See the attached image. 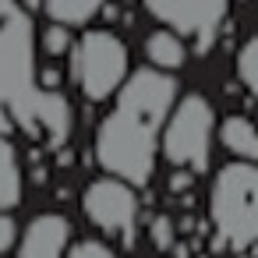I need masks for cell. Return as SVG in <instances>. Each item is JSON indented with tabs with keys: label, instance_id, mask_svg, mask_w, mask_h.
Instances as JSON below:
<instances>
[{
	"label": "cell",
	"instance_id": "6da1fadb",
	"mask_svg": "<svg viewBox=\"0 0 258 258\" xmlns=\"http://www.w3.org/2000/svg\"><path fill=\"white\" fill-rule=\"evenodd\" d=\"M177 103V78L156 68H138L117 89L110 113L96 127V163L127 184H149L159 159L163 124Z\"/></svg>",
	"mask_w": 258,
	"mask_h": 258
},
{
	"label": "cell",
	"instance_id": "7a4b0ae2",
	"mask_svg": "<svg viewBox=\"0 0 258 258\" xmlns=\"http://www.w3.org/2000/svg\"><path fill=\"white\" fill-rule=\"evenodd\" d=\"M209 219L223 244L247 251L258 244V163L233 159L212 173Z\"/></svg>",
	"mask_w": 258,
	"mask_h": 258
},
{
	"label": "cell",
	"instance_id": "3957f363",
	"mask_svg": "<svg viewBox=\"0 0 258 258\" xmlns=\"http://www.w3.org/2000/svg\"><path fill=\"white\" fill-rule=\"evenodd\" d=\"M71 82L89 103H106L131 75V50L113 29H85L71 43Z\"/></svg>",
	"mask_w": 258,
	"mask_h": 258
},
{
	"label": "cell",
	"instance_id": "277c9868",
	"mask_svg": "<svg viewBox=\"0 0 258 258\" xmlns=\"http://www.w3.org/2000/svg\"><path fill=\"white\" fill-rule=\"evenodd\" d=\"M216 106L209 96L202 92H184L177 96L166 124H163V138H159V152L170 166L187 170V173H205L209 159H212V145H216Z\"/></svg>",
	"mask_w": 258,
	"mask_h": 258
},
{
	"label": "cell",
	"instance_id": "5b68a950",
	"mask_svg": "<svg viewBox=\"0 0 258 258\" xmlns=\"http://www.w3.org/2000/svg\"><path fill=\"white\" fill-rule=\"evenodd\" d=\"M36 32L25 15L0 22V106H11L18 120L29 117V106L39 92L36 82Z\"/></svg>",
	"mask_w": 258,
	"mask_h": 258
},
{
	"label": "cell",
	"instance_id": "8992f818",
	"mask_svg": "<svg viewBox=\"0 0 258 258\" xmlns=\"http://www.w3.org/2000/svg\"><path fill=\"white\" fill-rule=\"evenodd\" d=\"M82 212L89 216L92 226H99L106 237H120V240H135V226H138V191L135 184L120 180V177H96L85 184L82 191Z\"/></svg>",
	"mask_w": 258,
	"mask_h": 258
},
{
	"label": "cell",
	"instance_id": "52a82bcc",
	"mask_svg": "<svg viewBox=\"0 0 258 258\" xmlns=\"http://www.w3.org/2000/svg\"><path fill=\"white\" fill-rule=\"evenodd\" d=\"M142 4L163 29L198 43H209L230 11V0H142Z\"/></svg>",
	"mask_w": 258,
	"mask_h": 258
},
{
	"label": "cell",
	"instance_id": "ba28073f",
	"mask_svg": "<svg viewBox=\"0 0 258 258\" xmlns=\"http://www.w3.org/2000/svg\"><path fill=\"white\" fill-rule=\"evenodd\" d=\"M71 244V223L60 212H39L18 237L15 258H64Z\"/></svg>",
	"mask_w": 258,
	"mask_h": 258
},
{
	"label": "cell",
	"instance_id": "9c48e42d",
	"mask_svg": "<svg viewBox=\"0 0 258 258\" xmlns=\"http://www.w3.org/2000/svg\"><path fill=\"white\" fill-rule=\"evenodd\" d=\"M25 195V180H22V163H18V149L8 138V113L0 106V209H15Z\"/></svg>",
	"mask_w": 258,
	"mask_h": 258
},
{
	"label": "cell",
	"instance_id": "30bf717a",
	"mask_svg": "<svg viewBox=\"0 0 258 258\" xmlns=\"http://www.w3.org/2000/svg\"><path fill=\"white\" fill-rule=\"evenodd\" d=\"M216 142L233 156V159H247L258 163V124L244 113H230L226 120H219L216 127Z\"/></svg>",
	"mask_w": 258,
	"mask_h": 258
},
{
	"label": "cell",
	"instance_id": "8fae6325",
	"mask_svg": "<svg viewBox=\"0 0 258 258\" xmlns=\"http://www.w3.org/2000/svg\"><path fill=\"white\" fill-rule=\"evenodd\" d=\"M145 57H149V68L173 75L187 64V43H184V36L170 32V29H156L145 36Z\"/></svg>",
	"mask_w": 258,
	"mask_h": 258
},
{
	"label": "cell",
	"instance_id": "7c38bea8",
	"mask_svg": "<svg viewBox=\"0 0 258 258\" xmlns=\"http://www.w3.org/2000/svg\"><path fill=\"white\" fill-rule=\"evenodd\" d=\"M43 15L64 29H78V25H89L103 8L106 0H43Z\"/></svg>",
	"mask_w": 258,
	"mask_h": 258
},
{
	"label": "cell",
	"instance_id": "4fadbf2b",
	"mask_svg": "<svg viewBox=\"0 0 258 258\" xmlns=\"http://www.w3.org/2000/svg\"><path fill=\"white\" fill-rule=\"evenodd\" d=\"M233 68H237L240 85H244V89L251 92V99L258 103V36H251V39H244V43H240Z\"/></svg>",
	"mask_w": 258,
	"mask_h": 258
},
{
	"label": "cell",
	"instance_id": "5bb4252c",
	"mask_svg": "<svg viewBox=\"0 0 258 258\" xmlns=\"http://www.w3.org/2000/svg\"><path fill=\"white\" fill-rule=\"evenodd\" d=\"M71 29H64V25H57V22H50L46 29H43V36H39V50L46 53V57H64V53H71Z\"/></svg>",
	"mask_w": 258,
	"mask_h": 258
},
{
	"label": "cell",
	"instance_id": "9a60e30c",
	"mask_svg": "<svg viewBox=\"0 0 258 258\" xmlns=\"http://www.w3.org/2000/svg\"><path fill=\"white\" fill-rule=\"evenodd\" d=\"M64 258H120L106 240H96V237H85V240H75L68 244Z\"/></svg>",
	"mask_w": 258,
	"mask_h": 258
},
{
	"label": "cell",
	"instance_id": "2e32d148",
	"mask_svg": "<svg viewBox=\"0 0 258 258\" xmlns=\"http://www.w3.org/2000/svg\"><path fill=\"white\" fill-rule=\"evenodd\" d=\"M18 237H22V230H18L15 216L8 209H0V258H8L18 247Z\"/></svg>",
	"mask_w": 258,
	"mask_h": 258
},
{
	"label": "cell",
	"instance_id": "e0dca14e",
	"mask_svg": "<svg viewBox=\"0 0 258 258\" xmlns=\"http://www.w3.org/2000/svg\"><path fill=\"white\" fill-rule=\"evenodd\" d=\"M152 233H156V240H159V244H166V240H170V223H166V219H156Z\"/></svg>",
	"mask_w": 258,
	"mask_h": 258
},
{
	"label": "cell",
	"instance_id": "ac0fdd59",
	"mask_svg": "<svg viewBox=\"0 0 258 258\" xmlns=\"http://www.w3.org/2000/svg\"><path fill=\"white\" fill-rule=\"evenodd\" d=\"M18 11V0H0V22H4V18H11Z\"/></svg>",
	"mask_w": 258,
	"mask_h": 258
}]
</instances>
